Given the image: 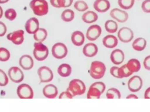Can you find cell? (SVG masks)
Returning a JSON list of instances; mask_svg holds the SVG:
<instances>
[{"label": "cell", "instance_id": "obj_32", "mask_svg": "<svg viewBox=\"0 0 150 112\" xmlns=\"http://www.w3.org/2000/svg\"><path fill=\"white\" fill-rule=\"evenodd\" d=\"M135 3V0H118L119 6L125 10H128L132 8Z\"/></svg>", "mask_w": 150, "mask_h": 112}, {"label": "cell", "instance_id": "obj_35", "mask_svg": "<svg viewBox=\"0 0 150 112\" xmlns=\"http://www.w3.org/2000/svg\"><path fill=\"white\" fill-rule=\"evenodd\" d=\"M5 17L9 20H13L17 16V13L16 10L13 8L7 9L4 13Z\"/></svg>", "mask_w": 150, "mask_h": 112}, {"label": "cell", "instance_id": "obj_3", "mask_svg": "<svg viewBox=\"0 0 150 112\" xmlns=\"http://www.w3.org/2000/svg\"><path fill=\"white\" fill-rule=\"evenodd\" d=\"M86 85L84 83L79 79L71 80L69 84L67 90L70 92L73 96L83 94L86 92Z\"/></svg>", "mask_w": 150, "mask_h": 112}, {"label": "cell", "instance_id": "obj_17", "mask_svg": "<svg viewBox=\"0 0 150 112\" xmlns=\"http://www.w3.org/2000/svg\"><path fill=\"white\" fill-rule=\"evenodd\" d=\"M43 94L45 97L48 99H54L58 94L57 87L53 84L46 85L43 89Z\"/></svg>", "mask_w": 150, "mask_h": 112}, {"label": "cell", "instance_id": "obj_7", "mask_svg": "<svg viewBox=\"0 0 150 112\" xmlns=\"http://www.w3.org/2000/svg\"><path fill=\"white\" fill-rule=\"evenodd\" d=\"M16 93L20 99H32L33 97V89L26 83L19 85L17 88Z\"/></svg>", "mask_w": 150, "mask_h": 112}, {"label": "cell", "instance_id": "obj_23", "mask_svg": "<svg viewBox=\"0 0 150 112\" xmlns=\"http://www.w3.org/2000/svg\"><path fill=\"white\" fill-rule=\"evenodd\" d=\"M71 66L66 63L60 64L57 69V74L62 77L69 76L71 73Z\"/></svg>", "mask_w": 150, "mask_h": 112}, {"label": "cell", "instance_id": "obj_29", "mask_svg": "<svg viewBox=\"0 0 150 112\" xmlns=\"http://www.w3.org/2000/svg\"><path fill=\"white\" fill-rule=\"evenodd\" d=\"M101 94L98 89L90 85L87 93V99H99Z\"/></svg>", "mask_w": 150, "mask_h": 112}, {"label": "cell", "instance_id": "obj_22", "mask_svg": "<svg viewBox=\"0 0 150 112\" xmlns=\"http://www.w3.org/2000/svg\"><path fill=\"white\" fill-rule=\"evenodd\" d=\"M81 19L86 23H93L97 20L98 15L94 11L88 10L82 15Z\"/></svg>", "mask_w": 150, "mask_h": 112}, {"label": "cell", "instance_id": "obj_20", "mask_svg": "<svg viewBox=\"0 0 150 112\" xmlns=\"http://www.w3.org/2000/svg\"><path fill=\"white\" fill-rule=\"evenodd\" d=\"M71 40L74 46L77 47L81 46L83 44L85 40L84 35L81 31H74L71 35Z\"/></svg>", "mask_w": 150, "mask_h": 112}, {"label": "cell", "instance_id": "obj_4", "mask_svg": "<svg viewBox=\"0 0 150 112\" xmlns=\"http://www.w3.org/2000/svg\"><path fill=\"white\" fill-rule=\"evenodd\" d=\"M33 54L36 60L39 61H43L49 55L48 48L42 42H35L33 44Z\"/></svg>", "mask_w": 150, "mask_h": 112}, {"label": "cell", "instance_id": "obj_12", "mask_svg": "<svg viewBox=\"0 0 150 112\" xmlns=\"http://www.w3.org/2000/svg\"><path fill=\"white\" fill-rule=\"evenodd\" d=\"M110 15L111 18L120 23H124L128 19V13L126 11L118 8H114L111 10Z\"/></svg>", "mask_w": 150, "mask_h": 112}, {"label": "cell", "instance_id": "obj_8", "mask_svg": "<svg viewBox=\"0 0 150 112\" xmlns=\"http://www.w3.org/2000/svg\"><path fill=\"white\" fill-rule=\"evenodd\" d=\"M8 75L9 79L14 83H20L24 78L22 71L18 66H12L8 69Z\"/></svg>", "mask_w": 150, "mask_h": 112}, {"label": "cell", "instance_id": "obj_19", "mask_svg": "<svg viewBox=\"0 0 150 112\" xmlns=\"http://www.w3.org/2000/svg\"><path fill=\"white\" fill-rule=\"evenodd\" d=\"M98 52V47L93 43H88L83 48V53L87 57H93Z\"/></svg>", "mask_w": 150, "mask_h": 112}, {"label": "cell", "instance_id": "obj_36", "mask_svg": "<svg viewBox=\"0 0 150 112\" xmlns=\"http://www.w3.org/2000/svg\"><path fill=\"white\" fill-rule=\"evenodd\" d=\"M9 79L6 73L0 69V86H5L8 83Z\"/></svg>", "mask_w": 150, "mask_h": 112}, {"label": "cell", "instance_id": "obj_41", "mask_svg": "<svg viewBox=\"0 0 150 112\" xmlns=\"http://www.w3.org/2000/svg\"><path fill=\"white\" fill-rule=\"evenodd\" d=\"M73 97L74 96L71 94V93L67 90L62 92L59 96V99H72Z\"/></svg>", "mask_w": 150, "mask_h": 112}, {"label": "cell", "instance_id": "obj_42", "mask_svg": "<svg viewBox=\"0 0 150 112\" xmlns=\"http://www.w3.org/2000/svg\"><path fill=\"white\" fill-rule=\"evenodd\" d=\"M143 65L145 69L150 71V55H148L144 58Z\"/></svg>", "mask_w": 150, "mask_h": 112}, {"label": "cell", "instance_id": "obj_31", "mask_svg": "<svg viewBox=\"0 0 150 112\" xmlns=\"http://www.w3.org/2000/svg\"><path fill=\"white\" fill-rule=\"evenodd\" d=\"M106 97L107 99H120L121 93L115 88H111L108 89L106 92Z\"/></svg>", "mask_w": 150, "mask_h": 112}, {"label": "cell", "instance_id": "obj_16", "mask_svg": "<svg viewBox=\"0 0 150 112\" xmlns=\"http://www.w3.org/2000/svg\"><path fill=\"white\" fill-rule=\"evenodd\" d=\"M124 53L120 49H115L110 54V60L116 65L122 64L124 60Z\"/></svg>", "mask_w": 150, "mask_h": 112}, {"label": "cell", "instance_id": "obj_2", "mask_svg": "<svg viewBox=\"0 0 150 112\" xmlns=\"http://www.w3.org/2000/svg\"><path fill=\"white\" fill-rule=\"evenodd\" d=\"M106 66L105 64L100 61H94L91 62L89 69V74L94 79L102 78L105 73Z\"/></svg>", "mask_w": 150, "mask_h": 112}, {"label": "cell", "instance_id": "obj_25", "mask_svg": "<svg viewBox=\"0 0 150 112\" xmlns=\"http://www.w3.org/2000/svg\"><path fill=\"white\" fill-rule=\"evenodd\" d=\"M47 36V32L45 28L39 27L33 34V38L36 41L43 42Z\"/></svg>", "mask_w": 150, "mask_h": 112}, {"label": "cell", "instance_id": "obj_49", "mask_svg": "<svg viewBox=\"0 0 150 112\" xmlns=\"http://www.w3.org/2000/svg\"><path fill=\"white\" fill-rule=\"evenodd\" d=\"M138 1H139V0H138Z\"/></svg>", "mask_w": 150, "mask_h": 112}, {"label": "cell", "instance_id": "obj_27", "mask_svg": "<svg viewBox=\"0 0 150 112\" xmlns=\"http://www.w3.org/2000/svg\"><path fill=\"white\" fill-rule=\"evenodd\" d=\"M105 30L109 33H114L117 31L118 24L117 23L111 19L107 20L104 24Z\"/></svg>", "mask_w": 150, "mask_h": 112}, {"label": "cell", "instance_id": "obj_39", "mask_svg": "<svg viewBox=\"0 0 150 112\" xmlns=\"http://www.w3.org/2000/svg\"><path fill=\"white\" fill-rule=\"evenodd\" d=\"M142 10L145 13H150V0H144L141 4Z\"/></svg>", "mask_w": 150, "mask_h": 112}, {"label": "cell", "instance_id": "obj_40", "mask_svg": "<svg viewBox=\"0 0 150 112\" xmlns=\"http://www.w3.org/2000/svg\"><path fill=\"white\" fill-rule=\"evenodd\" d=\"M118 69H119V67L116 66H113L111 67V68L110 69V74L112 76H114L116 78L120 79V76H119V74H118Z\"/></svg>", "mask_w": 150, "mask_h": 112}, {"label": "cell", "instance_id": "obj_15", "mask_svg": "<svg viewBox=\"0 0 150 112\" xmlns=\"http://www.w3.org/2000/svg\"><path fill=\"white\" fill-rule=\"evenodd\" d=\"M20 66L24 70L28 71L32 69L34 65V62L32 57L28 54L22 55L19 60Z\"/></svg>", "mask_w": 150, "mask_h": 112}, {"label": "cell", "instance_id": "obj_44", "mask_svg": "<svg viewBox=\"0 0 150 112\" xmlns=\"http://www.w3.org/2000/svg\"><path fill=\"white\" fill-rule=\"evenodd\" d=\"M145 99H150V87H148L145 91L144 93Z\"/></svg>", "mask_w": 150, "mask_h": 112}, {"label": "cell", "instance_id": "obj_26", "mask_svg": "<svg viewBox=\"0 0 150 112\" xmlns=\"http://www.w3.org/2000/svg\"><path fill=\"white\" fill-rule=\"evenodd\" d=\"M127 65L132 73L137 72L141 69V63L136 58L130 59L127 62Z\"/></svg>", "mask_w": 150, "mask_h": 112}, {"label": "cell", "instance_id": "obj_45", "mask_svg": "<svg viewBox=\"0 0 150 112\" xmlns=\"http://www.w3.org/2000/svg\"><path fill=\"white\" fill-rule=\"evenodd\" d=\"M50 3L52 6H53L54 8H59L57 0H50Z\"/></svg>", "mask_w": 150, "mask_h": 112}, {"label": "cell", "instance_id": "obj_1", "mask_svg": "<svg viewBox=\"0 0 150 112\" xmlns=\"http://www.w3.org/2000/svg\"><path fill=\"white\" fill-rule=\"evenodd\" d=\"M29 6L33 13L39 16L46 15L49 11L48 3L46 0H32Z\"/></svg>", "mask_w": 150, "mask_h": 112}, {"label": "cell", "instance_id": "obj_13", "mask_svg": "<svg viewBox=\"0 0 150 112\" xmlns=\"http://www.w3.org/2000/svg\"><path fill=\"white\" fill-rule=\"evenodd\" d=\"M7 39L16 45L22 44L24 41V31L18 30L9 33L6 37Z\"/></svg>", "mask_w": 150, "mask_h": 112}, {"label": "cell", "instance_id": "obj_38", "mask_svg": "<svg viewBox=\"0 0 150 112\" xmlns=\"http://www.w3.org/2000/svg\"><path fill=\"white\" fill-rule=\"evenodd\" d=\"M91 86H94V87H95V88L98 89L100 90V92H101V93L102 94H103V93H104V92L105 91V88H106L105 85L104 83L103 82H96L92 83V84L91 85Z\"/></svg>", "mask_w": 150, "mask_h": 112}, {"label": "cell", "instance_id": "obj_5", "mask_svg": "<svg viewBox=\"0 0 150 112\" xmlns=\"http://www.w3.org/2000/svg\"><path fill=\"white\" fill-rule=\"evenodd\" d=\"M68 50L66 46L63 43H56L52 48V54L56 59H63L67 55Z\"/></svg>", "mask_w": 150, "mask_h": 112}, {"label": "cell", "instance_id": "obj_34", "mask_svg": "<svg viewBox=\"0 0 150 112\" xmlns=\"http://www.w3.org/2000/svg\"><path fill=\"white\" fill-rule=\"evenodd\" d=\"M11 57L9 51L4 47H0V61L5 62L9 60Z\"/></svg>", "mask_w": 150, "mask_h": 112}, {"label": "cell", "instance_id": "obj_30", "mask_svg": "<svg viewBox=\"0 0 150 112\" xmlns=\"http://www.w3.org/2000/svg\"><path fill=\"white\" fill-rule=\"evenodd\" d=\"M133 73L129 70L128 67L127 65V64L122 65L121 66L119 67L118 69V74L120 78H127L129 76H131Z\"/></svg>", "mask_w": 150, "mask_h": 112}, {"label": "cell", "instance_id": "obj_24", "mask_svg": "<svg viewBox=\"0 0 150 112\" xmlns=\"http://www.w3.org/2000/svg\"><path fill=\"white\" fill-rule=\"evenodd\" d=\"M146 46V41L143 37H138L134 40L132 43V47L137 51L144 50Z\"/></svg>", "mask_w": 150, "mask_h": 112}, {"label": "cell", "instance_id": "obj_47", "mask_svg": "<svg viewBox=\"0 0 150 112\" xmlns=\"http://www.w3.org/2000/svg\"><path fill=\"white\" fill-rule=\"evenodd\" d=\"M3 14H4V11H3V9L2 8L1 6L0 5V19L3 16Z\"/></svg>", "mask_w": 150, "mask_h": 112}, {"label": "cell", "instance_id": "obj_28", "mask_svg": "<svg viewBox=\"0 0 150 112\" xmlns=\"http://www.w3.org/2000/svg\"><path fill=\"white\" fill-rule=\"evenodd\" d=\"M74 18V12L70 9L64 10L61 14V19L66 22L72 21Z\"/></svg>", "mask_w": 150, "mask_h": 112}, {"label": "cell", "instance_id": "obj_9", "mask_svg": "<svg viewBox=\"0 0 150 112\" xmlns=\"http://www.w3.org/2000/svg\"><path fill=\"white\" fill-rule=\"evenodd\" d=\"M118 39L122 43H127L130 42L134 37L132 30L127 27H123L119 29L117 33Z\"/></svg>", "mask_w": 150, "mask_h": 112}, {"label": "cell", "instance_id": "obj_46", "mask_svg": "<svg viewBox=\"0 0 150 112\" xmlns=\"http://www.w3.org/2000/svg\"><path fill=\"white\" fill-rule=\"evenodd\" d=\"M138 96L134 94H129L126 96V99H138Z\"/></svg>", "mask_w": 150, "mask_h": 112}, {"label": "cell", "instance_id": "obj_37", "mask_svg": "<svg viewBox=\"0 0 150 112\" xmlns=\"http://www.w3.org/2000/svg\"><path fill=\"white\" fill-rule=\"evenodd\" d=\"M59 8H67L70 6L73 0H57Z\"/></svg>", "mask_w": 150, "mask_h": 112}, {"label": "cell", "instance_id": "obj_48", "mask_svg": "<svg viewBox=\"0 0 150 112\" xmlns=\"http://www.w3.org/2000/svg\"><path fill=\"white\" fill-rule=\"evenodd\" d=\"M9 0H0V4H3L8 2Z\"/></svg>", "mask_w": 150, "mask_h": 112}, {"label": "cell", "instance_id": "obj_6", "mask_svg": "<svg viewBox=\"0 0 150 112\" xmlns=\"http://www.w3.org/2000/svg\"><path fill=\"white\" fill-rule=\"evenodd\" d=\"M37 72L40 83H47L53 79V72L48 66H40L38 68Z\"/></svg>", "mask_w": 150, "mask_h": 112}, {"label": "cell", "instance_id": "obj_43", "mask_svg": "<svg viewBox=\"0 0 150 112\" xmlns=\"http://www.w3.org/2000/svg\"><path fill=\"white\" fill-rule=\"evenodd\" d=\"M7 31V27L4 23L0 21V37L4 36Z\"/></svg>", "mask_w": 150, "mask_h": 112}, {"label": "cell", "instance_id": "obj_33", "mask_svg": "<svg viewBox=\"0 0 150 112\" xmlns=\"http://www.w3.org/2000/svg\"><path fill=\"white\" fill-rule=\"evenodd\" d=\"M74 8L77 11L84 12L88 9V6L85 1L83 0H78L74 2Z\"/></svg>", "mask_w": 150, "mask_h": 112}, {"label": "cell", "instance_id": "obj_21", "mask_svg": "<svg viewBox=\"0 0 150 112\" xmlns=\"http://www.w3.org/2000/svg\"><path fill=\"white\" fill-rule=\"evenodd\" d=\"M103 46L108 48H113L118 45V39L114 35H107L102 40Z\"/></svg>", "mask_w": 150, "mask_h": 112}, {"label": "cell", "instance_id": "obj_18", "mask_svg": "<svg viewBox=\"0 0 150 112\" xmlns=\"http://www.w3.org/2000/svg\"><path fill=\"white\" fill-rule=\"evenodd\" d=\"M93 8L97 12L104 13L110 8V2L108 0H96L93 3Z\"/></svg>", "mask_w": 150, "mask_h": 112}, {"label": "cell", "instance_id": "obj_10", "mask_svg": "<svg viewBox=\"0 0 150 112\" xmlns=\"http://www.w3.org/2000/svg\"><path fill=\"white\" fill-rule=\"evenodd\" d=\"M143 82L142 78L138 76L135 75L132 76L128 81L127 86L129 91L131 92H138L142 86Z\"/></svg>", "mask_w": 150, "mask_h": 112}, {"label": "cell", "instance_id": "obj_11", "mask_svg": "<svg viewBox=\"0 0 150 112\" xmlns=\"http://www.w3.org/2000/svg\"><path fill=\"white\" fill-rule=\"evenodd\" d=\"M101 32L102 30L99 25L93 24L87 29L86 37L89 41H95L100 36Z\"/></svg>", "mask_w": 150, "mask_h": 112}, {"label": "cell", "instance_id": "obj_14", "mask_svg": "<svg viewBox=\"0 0 150 112\" xmlns=\"http://www.w3.org/2000/svg\"><path fill=\"white\" fill-rule=\"evenodd\" d=\"M39 28V22L37 18H29L25 24V29L28 34H34Z\"/></svg>", "mask_w": 150, "mask_h": 112}]
</instances>
